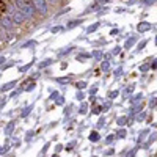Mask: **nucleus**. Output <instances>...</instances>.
Listing matches in <instances>:
<instances>
[{
    "label": "nucleus",
    "mask_w": 157,
    "mask_h": 157,
    "mask_svg": "<svg viewBox=\"0 0 157 157\" xmlns=\"http://www.w3.org/2000/svg\"><path fill=\"white\" fill-rule=\"evenodd\" d=\"M11 38V35H10V32L3 27L2 24H0V41H8V39Z\"/></svg>",
    "instance_id": "nucleus-5"
},
{
    "label": "nucleus",
    "mask_w": 157,
    "mask_h": 157,
    "mask_svg": "<svg viewBox=\"0 0 157 157\" xmlns=\"http://www.w3.org/2000/svg\"><path fill=\"white\" fill-rule=\"evenodd\" d=\"M6 16H10V19L14 22V24H17V25H21V24L25 22L24 14H22V13H21L14 5H10V6H8V10H6Z\"/></svg>",
    "instance_id": "nucleus-2"
},
{
    "label": "nucleus",
    "mask_w": 157,
    "mask_h": 157,
    "mask_svg": "<svg viewBox=\"0 0 157 157\" xmlns=\"http://www.w3.org/2000/svg\"><path fill=\"white\" fill-rule=\"evenodd\" d=\"M32 5L35 6V10H38L41 14H47V3L46 0H32Z\"/></svg>",
    "instance_id": "nucleus-3"
},
{
    "label": "nucleus",
    "mask_w": 157,
    "mask_h": 157,
    "mask_svg": "<svg viewBox=\"0 0 157 157\" xmlns=\"http://www.w3.org/2000/svg\"><path fill=\"white\" fill-rule=\"evenodd\" d=\"M47 2H52V3H54V2H57V0H47Z\"/></svg>",
    "instance_id": "nucleus-6"
},
{
    "label": "nucleus",
    "mask_w": 157,
    "mask_h": 157,
    "mask_svg": "<svg viewBox=\"0 0 157 157\" xmlns=\"http://www.w3.org/2000/svg\"><path fill=\"white\" fill-rule=\"evenodd\" d=\"M0 24H2V25H3V27H5L10 33L13 32V29H14V25H16L14 22H13V21L10 19V16H6V14H5L2 19H0Z\"/></svg>",
    "instance_id": "nucleus-4"
},
{
    "label": "nucleus",
    "mask_w": 157,
    "mask_h": 157,
    "mask_svg": "<svg viewBox=\"0 0 157 157\" xmlns=\"http://www.w3.org/2000/svg\"><path fill=\"white\" fill-rule=\"evenodd\" d=\"M14 6L22 13L25 19H32L35 16V6L32 5V2H29V0H16Z\"/></svg>",
    "instance_id": "nucleus-1"
}]
</instances>
